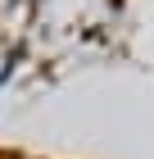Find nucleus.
Listing matches in <instances>:
<instances>
[{
	"label": "nucleus",
	"mask_w": 154,
	"mask_h": 159,
	"mask_svg": "<svg viewBox=\"0 0 154 159\" xmlns=\"http://www.w3.org/2000/svg\"><path fill=\"white\" fill-rule=\"evenodd\" d=\"M0 159H50V155H32V150H5V146H0Z\"/></svg>",
	"instance_id": "nucleus-1"
}]
</instances>
